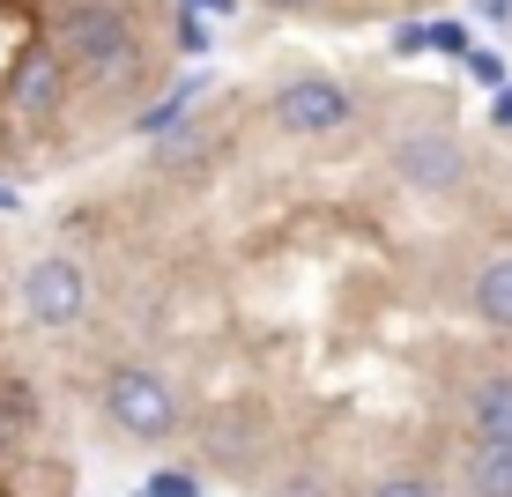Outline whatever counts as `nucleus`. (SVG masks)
I'll return each instance as SVG.
<instances>
[{"mask_svg": "<svg viewBox=\"0 0 512 497\" xmlns=\"http://www.w3.org/2000/svg\"><path fill=\"white\" fill-rule=\"evenodd\" d=\"M97 290H90V260L75 253V245H45V253H30L23 268V319L38 334H75L82 319H90Z\"/></svg>", "mask_w": 512, "mask_h": 497, "instance_id": "obj_6", "label": "nucleus"}, {"mask_svg": "<svg viewBox=\"0 0 512 497\" xmlns=\"http://www.w3.org/2000/svg\"><path fill=\"white\" fill-rule=\"evenodd\" d=\"M453 446H512V349H461L438 379Z\"/></svg>", "mask_w": 512, "mask_h": 497, "instance_id": "obj_3", "label": "nucleus"}, {"mask_svg": "<svg viewBox=\"0 0 512 497\" xmlns=\"http://www.w3.org/2000/svg\"><path fill=\"white\" fill-rule=\"evenodd\" d=\"M386 171L423 201H446V193L468 186V141L446 119H409V127L386 134Z\"/></svg>", "mask_w": 512, "mask_h": 497, "instance_id": "obj_5", "label": "nucleus"}, {"mask_svg": "<svg viewBox=\"0 0 512 497\" xmlns=\"http://www.w3.org/2000/svg\"><path fill=\"white\" fill-rule=\"evenodd\" d=\"M461 319L483 334V342L512 349V245H505V253H483L468 268V282H461Z\"/></svg>", "mask_w": 512, "mask_h": 497, "instance_id": "obj_8", "label": "nucleus"}, {"mask_svg": "<svg viewBox=\"0 0 512 497\" xmlns=\"http://www.w3.org/2000/svg\"><path fill=\"white\" fill-rule=\"evenodd\" d=\"M164 15L171 0H52L45 45L75 82V134H90L82 149H97L119 119H134L171 75Z\"/></svg>", "mask_w": 512, "mask_h": 497, "instance_id": "obj_1", "label": "nucleus"}, {"mask_svg": "<svg viewBox=\"0 0 512 497\" xmlns=\"http://www.w3.org/2000/svg\"><path fill=\"white\" fill-rule=\"evenodd\" d=\"M193 453H201L208 475H223V483H268L282 468V438L268 423V408L260 401H223L216 416L193 423Z\"/></svg>", "mask_w": 512, "mask_h": 497, "instance_id": "obj_4", "label": "nucleus"}, {"mask_svg": "<svg viewBox=\"0 0 512 497\" xmlns=\"http://www.w3.org/2000/svg\"><path fill=\"white\" fill-rule=\"evenodd\" d=\"M349 497H446V483L431 460H394V468H372Z\"/></svg>", "mask_w": 512, "mask_h": 497, "instance_id": "obj_10", "label": "nucleus"}, {"mask_svg": "<svg viewBox=\"0 0 512 497\" xmlns=\"http://www.w3.org/2000/svg\"><path fill=\"white\" fill-rule=\"evenodd\" d=\"M446 497H512V446H446Z\"/></svg>", "mask_w": 512, "mask_h": 497, "instance_id": "obj_9", "label": "nucleus"}, {"mask_svg": "<svg viewBox=\"0 0 512 497\" xmlns=\"http://www.w3.org/2000/svg\"><path fill=\"white\" fill-rule=\"evenodd\" d=\"M268 127L282 141H327V134H342L349 119H357V97H349V82H334V75H282L275 90H268Z\"/></svg>", "mask_w": 512, "mask_h": 497, "instance_id": "obj_7", "label": "nucleus"}, {"mask_svg": "<svg viewBox=\"0 0 512 497\" xmlns=\"http://www.w3.org/2000/svg\"><path fill=\"white\" fill-rule=\"evenodd\" d=\"M90 408H97L104 431H112L119 446H134V453H164V446L186 438V394H179V379H171L164 364H149V357H112L90 379Z\"/></svg>", "mask_w": 512, "mask_h": 497, "instance_id": "obj_2", "label": "nucleus"}, {"mask_svg": "<svg viewBox=\"0 0 512 497\" xmlns=\"http://www.w3.org/2000/svg\"><path fill=\"white\" fill-rule=\"evenodd\" d=\"M23 453V401H15V386H0V468Z\"/></svg>", "mask_w": 512, "mask_h": 497, "instance_id": "obj_11", "label": "nucleus"}, {"mask_svg": "<svg viewBox=\"0 0 512 497\" xmlns=\"http://www.w3.org/2000/svg\"><path fill=\"white\" fill-rule=\"evenodd\" d=\"M260 8H275V15H357L364 0H260Z\"/></svg>", "mask_w": 512, "mask_h": 497, "instance_id": "obj_12", "label": "nucleus"}]
</instances>
